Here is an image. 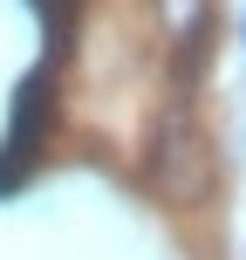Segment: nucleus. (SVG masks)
<instances>
[{
  "instance_id": "f257e3e1",
  "label": "nucleus",
  "mask_w": 246,
  "mask_h": 260,
  "mask_svg": "<svg viewBox=\"0 0 246 260\" xmlns=\"http://www.w3.org/2000/svg\"><path fill=\"white\" fill-rule=\"evenodd\" d=\"M41 137H48V76L21 82V103H14V130H7V157H0V192L21 185V165L41 157Z\"/></svg>"
},
{
  "instance_id": "f03ea898",
  "label": "nucleus",
  "mask_w": 246,
  "mask_h": 260,
  "mask_svg": "<svg viewBox=\"0 0 246 260\" xmlns=\"http://www.w3.org/2000/svg\"><path fill=\"white\" fill-rule=\"evenodd\" d=\"M239 55H246V14H239Z\"/></svg>"
}]
</instances>
